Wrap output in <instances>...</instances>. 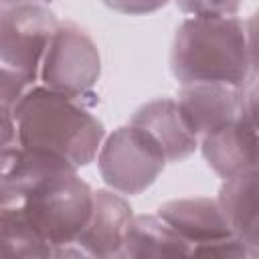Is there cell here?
I'll list each match as a JSON object with an SVG mask.
<instances>
[{"label":"cell","instance_id":"cell-1","mask_svg":"<svg viewBox=\"0 0 259 259\" xmlns=\"http://www.w3.org/2000/svg\"><path fill=\"white\" fill-rule=\"evenodd\" d=\"M170 71L180 85L255 83V18H184L172 40Z\"/></svg>","mask_w":259,"mask_h":259},{"label":"cell","instance_id":"cell-2","mask_svg":"<svg viewBox=\"0 0 259 259\" xmlns=\"http://www.w3.org/2000/svg\"><path fill=\"white\" fill-rule=\"evenodd\" d=\"M95 105L97 101L32 83L14 109L20 148L55 154L77 170L89 166L105 138V127L93 113Z\"/></svg>","mask_w":259,"mask_h":259},{"label":"cell","instance_id":"cell-3","mask_svg":"<svg viewBox=\"0 0 259 259\" xmlns=\"http://www.w3.org/2000/svg\"><path fill=\"white\" fill-rule=\"evenodd\" d=\"M22 184L26 188L24 212L30 231L53 249V257H61L63 249L73 245L87 225L93 188L79 176V170H61Z\"/></svg>","mask_w":259,"mask_h":259},{"label":"cell","instance_id":"cell-4","mask_svg":"<svg viewBox=\"0 0 259 259\" xmlns=\"http://www.w3.org/2000/svg\"><path fill=\"white\" fill-rule=\"evenodd\" d=\"M95 160L105 186L123 196L146 192L168 164L156 140L132 123L105 136Z\"/></svg>","mask_w":259,"mask_h":259},{"label":"cell","instance_id":"cell-5","mask_svg":"<svg viewBox=\"0 0 259 259\" xmlns=\"http://www.w3.org/2000/svg\"><path fill=\"white\" fill-rule=\"evenodd\" d=\"M99 77L101 55L91 34L71 20H59L45 51L36 83L73 97L97 101L93 89Z\"/></svg>","mask_w":259,"mask_h":259},{"label":"cell","instance_id":"cell-6","mask_svg":"<svg viewBox=\"0 0 259 259\" xmlns=\"http://www.w3.org/2000/svg\"><path fill=\"white\" fill-rule=\"evenodd\" d=\"M59 18L45 4L2 8L0 14V65L38 81L45 51L57 30Z\"/></svg>","mask_w":259,"mask_h":259},{"label":"cell","instance_id":"cell-7","mask_svg":"<svg viewBox=\"0 0 259 259\" xmlns=\"http://www.w3.org/2000/svg\"><path fill=\"white\" fill-rule=\"evenodd\" d=\"M186 121L198 140L233 121L243 111H255V83L229 87L219 83L180 85L176 97Z\"/></svg>","mask_w":259,"mask_h":259},{"label":"cell","instance_id":"cell-8","mask_svg":"<svg viewBox=\"0 0 259 259\" xmlns=\"http://www.w3.org/2000/svg\"><path fill=\"white\" fill-rule=\"evenodd\" d=\"M134 219L127 198L111 188L93 190V206L75 247L81 257H119L125 235Z\"/></svg>","mask_w":259,"mask_h":259},{"label":"cell","instance_id":"cell-9","mask_svg":"<svg viewBox=\"0 0 259 259\" xmlns=\"http://www.w3.org/2000/svg\"><path fill=\"white\" fill-rule=\"evenodd\" d=\"M198 150L208 168L223 180L257 168L255 111H243L233 121L198 140Z\"/></svg>","mask_w":259,"mask_h":259},{"label":"cell","instance_id":"cell-10","mask_svg":"<svg viewBox=\"0 0 259 259\" xmlns=\"http://www.w3.org/2000/svg\"><path fill=\"white\" fill-rule=\"evenodd\" d=\"M130 123L146 130L156 140L168 164H178L198 150V136L172 97H158L140 105Z\"/></svg>","mask_w":259,"mask_h":259},{"label":"cell","instance_id":"cell-11","mask_svg":"<svg viewBox=\"0 0 259 259\" xmlns=\"http://www.w3.org/2000/svg\"><path fill=\"white\" fill-rule=\"evenodd\" d=\"M156 214L162 221H166L192 247V255L198 247H204L208 243L233 235L221 212L217 198L194 196V198L168 200L158 206Z\"/></svg>","mask_w":259,"mask_h":259},{"label":"cell","instance_id":"cell-12","mask_svg":"<svg viewBox=\"0 0 259 259\" xmlns=\"http://www.w3.org/2000/svg\"><path fill=\"white\" fill-rule=\"evenodd\" d=\"M257 168L223 180L217 202L231 233L249 249L251 259L259 257V200Z\"/></svg>","mask_w":259,"mask_h":259},{"label":"cell","instance_id":"cell-13","mask_svg":"<svg viewBox=\"0 0 259 259\" xmlns=\"http://www.w3.org/2000/svg\"><path fill=\"white\" fill-rule=\"evenodd\" d=\"M192 247L156 212L134 214L119 257H190Z\"/></svg>","mask_w":259,"mask_h":259},{"label":"cell","instance_id":"cell-14","mask_svg":"<svg viewBox=\"0 0 259 259\" xmlns=\"http://www.w3.org/2000/svg\"><path fill=\"white\" fill-rule=\"evenodd\" d=\"M32 83L10 67L0 65V121H12L20 97Z\"/></svg>","mask_w":259,"mask_h":259},{"label":"cell","instance_id":"cell-15","mask_svg":"<svg viewBox=\"0 0 259 259\" xmlns=\"http://www.w3.org/2000/svg\"><path fill=\"white\" fill-rule=\"evenodd\" d=\"M243 0H174L186 18H229L237 16Z\"/></svg>","mask_w":259,"mask_h":259},{"label":"cell","instance_id":"cell-16","mask_svg":"<svg viewBox=\"0 0 259 259\" xmlns=\"http://www.w3.org/2000/svg\"><path fill=\"white\" fill-rule=\"evenodd\" d=\"M18 152H20V144H18L14 119L0 121V176H4L12 168Z\"/></svg>","mask_w":259,"mask_h":259},{"label":"cell","instance_id":"cell-17","mask_svg":"<svg viewBox=\"0 0 259 259\" xmlns=\"http://www.w3.org/2000/svg\"><path fill=\"white\" fill-rule=\"evenodd\" d=\"M109 10L125 16H146L164 8L170 0H101Z\"/></svg>","mask_w":259,"mask_h":259},{"label":"cell","instance_id":"cell-18","mask_svg":"<svg viewBox=\"0 0 259 259\" xmlns=\"http://www.w3.org/2000/svg\"><path fill=\"white\" fill-rule=\"evenodd\" d=\"M53 0H0L2 8H10V6H20V4H49Z\"/></svg>","mask_w":259,"mask_h":259},{"label":"cell","instance_id":"cell-19","mask_svg":"<svg viewBox=\"0 0 259 259\" xmlns=\"http://www.w3.org/2000/svg\"><path fill=\"white\" fill-rule=\"evenodd\" d=\"M0 14H2V6H0Z\"/></svg>","mask_w":259,"mask_h":259}]
</instances>
